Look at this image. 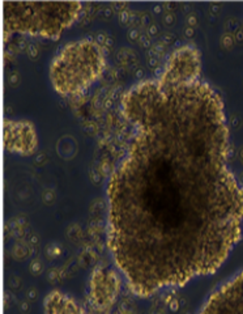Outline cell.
I'll return each mask as SVG.
<instances>
[{
	"label": "cell",
	"instance_id": "obj_5",
	"mask_svg": "<svg viewBox=\"0 0 243 314\" xmlns=\"http://www.w3.org/2000/svg\"><path fill=\"white\" fill-rule=\"evenodd\" d=\"M199 314H243V271L212 293Z\"/></svg>",
	"mask_w": 243,
	"mask_h": 314
},
{
	"label": "cell",
	"instance_id": "obj_3",
	"mask_svg": "<svg viewBox=\"0 0 243 314\" xmlns=\"http://www.w3.org/2000/svg\"><path fill=\"white\" fill-rule=\"evenodd\" d=\"M81 11V4L35 3V1H4V30L9 33L58 38L75 22Z\"/></svg>",
	"mask_w": 243,
	"mask_h": 314
},
{
	"label": "cell",
	"instance_id": "obj_1",
	"mask_svg": "<svg viewBox=\"0 0 243 314\" xmlns=\"http://www.w3.org/2000/svg\"><path fill=\"white\" fill-rule=\"evenodd\" d=\"M122 114L134 134L107 185L116 266L140 296L215 274L243 229L221 97L200 79H152L124 93Z\"/></svg>",
	"mask_w": 243,
	"mask_h": 314
},
{
	"label": "cell",
	"instance_id": "obj_4",
	"mask_svg": "<svg viewBox=\"0 0 243 314\" xmlns=\"http://www.w3.org/2000/svg\"><path fill=\"white\" fill-rule=\"evenodd\" d=\"M200 70V53L192 46H182L170 55L159 79L167 84L194 83L199 80Z\"/></svg>",
	"mask_w": 243,
	"mask_h": 314
},
{
	"label": "cell",
	"instance_id": "obj_7",
	"mask_svg": "<svg viewBox=\"0 0 243 314\" xmlns=\"http://www.w3.org/2000/svg\"><path fill=\"white\" fill-rule=\"evenodd\" d=\"M3 144L5 151L28 156L37 149L38 138L30 122L5 120L3 127Z\"/></svg>",
	"mask_w": 243,
	"mask_h": 314
},
{
	"label": "cell",
	"instance_id": "obj_8",
	"mask_svg": "<svg viewBox=\"0 0 243 314\" xmlns=\"http://www.w3.org/2000/svg\"><path fill=\"white\" fill-rule=\"evenodd\" d=\"M45 314H84L76 301L60 291H53L43 303Z\"/></svg>",
	"mask_w": 243,
	"mask_h": 314
},
{
	"label": "cell",
	"instance_id": "obj_2",
	"mask_svg": "<svg viewBox=\"0 0 243 314\" xmlns=\"http://www.w3.org/2000/svg\"><path fill=\"white\" fill-rule=\"evenodd\" d=\"M103 70L102 47L92 39H80L66 45L54 58L50 64V82L59 95H79L88 89Z\"/></svg>",
	"mask_w": 243,
	"mask_h": 314
},
{
	"label": "cell",
	"instance_id": "obj_6",
	"mask_svg": "<svg viewBox=\"0 0 243 314\" xmlns=\"http://www.w3.org/2000/svg\"><path fill=\"white\" fill-rule=\"evenodd\" d=\"M120 292L118 274L109 267H98L89 282V300L95 309L105 312L113 307Z\"/></svg>",
	"mask_w": 243,
	"mask_h": 314
}]
</instances>
